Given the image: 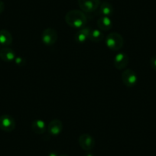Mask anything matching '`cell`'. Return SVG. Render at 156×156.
Returning <instances> with one entry per match:
<instances>
[{
  "instance_id": "cell-20",
  "label": "cell",
  "mask_w": 156,
  "mask_h": 156,
  "mask_svg": "<svg viewBox=\"0 0 156 156\" xmlns=\"http://www.w3.org/2000/svg\"><path fill=\"white\" fill-rule=\"evenodd\" d=\"M48 156H59V155H58V154H57L56 152H51L50 154H48Z\"/></svg>"
},
{
  "instance_id": "cell-7",
  "label": "cell",
  "mask_w": 156,
  "mask_h": 156,
  "mask_svg": "<svg viewBox=\"0 0 156 156\" xmlns=\"http://www.w3.org/2000/svg\"><path fill=\"white\" fill-rule=\"evenodd\" d=\"M78 143L81 147L82 149L86 151L92 150L95 146V140L94 137L87 133H83L78 138Z\"/></svg>"
},
{
  "instance_id": "cell-8",
  "label": "cell",
  "mask_w": 156,
  "mask_h": 156,
  "mask_svg": "<svg viewBox=\"0 0 156 156\" xmlns=\"http://www.w3.org/2000/svg\"><path fill=\"white\" fill-rule=\"evenodd\" d=\"M114 66L118 70H123L129 64V56L124 52H119L114 57Z\"/></svg>"
},
{
  "instance_id": "cell-17",
  "label": "cell",
  "mask_w": 156,
  "mask_h": 156,
  "mask_svg": "<svg viewBox=\"0 0 156 156\" xmlns=\"http://www.w3.org/2000/svg\"><path fill=\"white\" fill-rule=\"evenodd\" d=\"M16 64H17L19 67H23L26 64V61H25V58H22V57H16L14 60Z\"/></svg>"
},
{
  "instance_id": "cell-16",
  "label": "cell",
  "mask_w": 156,
  "mask_h": 156,
  "mask_svg": "<svg viewBox=\"0 0 156 156\" xmlns=\"http://www.w3.org/2000/svg\"><path fill=\"white\" fill-rule=\"evenodd\" d=\"M104 38L103 31L100 29H91L90 32L89 39L93 42H100Z\"/></svg>"
},
{
  "instance_id": "cell-9",
  "label": "cell",
  "mask_w": 156,
  "mask_h": 156,
  "mask_svg": "<svg viewBox=\"0 0 156 156\" xmlns=\"http://www.w3.org/2000/svg\"><path fill=\"white\" fill-rule=\"evenodd\" d=\"M48 132L51 136H58L63 130V123L60 119H52L48 125Z\"/></svg>"
},
{
  "instance_id": "cell-3",
  "label": "cell",
  "mask_w": 156,
  "mask_h": 156,
  "mask_svg": "<svg viewBox=\"0 0 156 156\" xmlns=\"http://www.w3.org/2000/svg\"><path fill=\"white\" fill-rule=\"evenodd\" d=\"M58 33L56 30L52 28H47L41 33V41L45 45L51 46L58 41Z\"/></svg>"
},
{
  "instance_id": "cell-22",
  "label": "cell",
  "mask_w": 156,
  "mask_h": 156,
  "mask_svg": "<svg viewBox=\"0 0 156 156\" xmlns=\"http://www.w3.org/2000/svg\"><path fill=\"white\" fill-rule=\"evenodd\" d=\"M59 156H68V155H67V154H61V155Z\"/></svg>"
},
{
  "instance_id": "cell-12",
  "label": "cell",
  "mask_w": 156,
  "mask_h": 156,
  "mask_svg": "<svg viewBox=\"0 0 156 156\" xmlns=\"http://www.w3.org/2000/svg\"><path fill=\"white\" fill-rule=\"evenodd\" d=\"M16 58V52L10 48L5 47L0 50V58L5 62L13 61Z\"/></svg>"
},
{
  "instance_id": "cell-2",
  "label": "cell",
  "mask_w": 156,
  "mask_h": 156,
  "mask_svg": "<svg viewBox=\"0 0 156 156\" xmlns=\"http://www.w3.org/2000/svg\"><path fill=\"white\" fill-rule=\"evenodd\" d=\"M106 45L112 51H119L123 47L124 39L120 34L111 32L106 37Z\"/></svg>"
},
{
  "instance_id": "cell-21",
  "label": "cell",
  "mask_w": 156,
  "mask_h": 156,
  "mask_svg": "<svg viewBox=\"0 0 156 156\" xmlns=\"http://www.w3.org/2000/svg\"><path fill=\"white\" fill-rule=\"evenodd\" d=\"M84 156H93V154H91V153L87 152V154H84Z\"/></svg>"
},
{
  "instance_id": "cell-4",
  "label": "cell",
  "mask_w": 156,
  "mask_h": 156,
  "mask_svg": "<svg viewBox=\"0 0 156 156\" xmlns=\"http://www.w3.org/2000/svg\"><path fill=\"white\" fill-rule=\"evenodd\" d=\"M121 79L124 85L128 87H133L138 82L137 74L132 69H126L123 70L121 74Z\"/></svg>"
},
{
  "instance_id": "cell-11",
  "label": "cell",
  "mask_w": 156,
  "mask_h": 156,
  "mask_svg": "<svg viewBox=\"0 0 156 156\" xmlns=\"http://www.w3.org/2000/svg\"><path fill=\"white\" fill-rule=\"evenodd\" d=\"M47 128V124L42 119H35L31 123V129L34 133L37 135H41L45 133Z\"/></svg>"
},
{
  "instance_id": "cell-14",
  "label": "cell",
  "mask_w": 156,
  "mask_h": 156,
  "mask_svg": "<svg viewBox=\"0 0 156 156\" xmlns=\"http://www.w3.org/2000/svg\"><path fill=\"white\" fill-rule=\"evenodd\" d=\"M12 42V34L6 29L0 30V44L3 46H9Z\"/></svg>"
},
{
  "instance_id": "cell-5",
  "label": "cell",
  "mask_w": 156,
  "mask_h": 156,
  "mask_svg": "<svg viewBox=\"0 0 156 156\" xmlns=\"http://www.w3.org/2000/svg\"><path fill=\"white\" fill-rule=\"evenodd\" d=\"M16 121L12 115L4 114L0 116V129L10 133L16 129Z\"/></svg>"
},
{
  "instance_id": "cell-1",
  "label": "cell",
  "mask_w": 156,
  "mask_h": 156,
  "mask_svg": "<svg viewBox=\"0 0 156 156\" xmlns=\"http://www.w3.org/2000/svg\"><path fill=\"white\" fill-rule=\"evenodd\" d=\"M65 22L70 27L76 29H80L85 26L87 19L83 11L77 9H73L69 11L65 15Z\"/></svg>"
},
{
  "instance_id": "cell-18",
  "label": "cell",
  "mask_w": 156,
  "mask_h": 156,
  "mask_svg": "<svg viewBox=\"0 0 156 156\" xmlns=\"http://www.w3.org/2000/svg\"><path fill=\"white\" fill-rule=\"evenodd\" d=\"M150 64H151V67H152L153 70L156 71V55L151 57V60H150Z\"/></svg>"
},
{
  "instance_id": "cell-15",
  "label": "cell",
  "mask_w": 156,
  "mask_h": 156,
  "mask_svg": "<svg viewBox=\"0 0 156 156\" xmlns=\"http://www.w3.org/2000/svg\"><path fill=\"white\" fill-rule=\"evenodd\" d=\"M114 12L113 6L109 2H104L100 5V13L102 16H108L110 17Z\"/></svg>"
},
{
  "instance_id": "cell-10",
  "label": "cell",
  "mask_w": 156,
  "mask_h": 156,
  "mask_svg": "<svg viewBox=\"0 0 156 156\" xmlns=\"http://www.w3.org/2000/svg\"><path fill=\"white\" fill-rule=\"evenodd\" d=\"M90 30V28L86 26L78 29V31H76L74 35L75 41L78 43H84L87 39H89Z\"/></svg>"
},
{
  "instance_id": "cell-6",
  "label": "cell",
  "mask_w": 156,
  "mask_h": 156,
  "mask_svg": "<svg viewBox=\"0 0 156 156\" xmlns=\"http://www.w3.org/2000/svg\"><path fill=\"white\" fill-rule=\"evenodd\" d=\"M80 9L86 13L96 11L100 5V0H77Z\"/></svg>"
},
{
  "instance_id": "cell-19",
  "label": "cell",
  "mask_w": 156,
  "mask_h": 156,
  "mask_svg": "<svg viewBox=\"0 0 156 156\" xmlns=\"http://www.w3.org/2000/svg\"><path fill=\"white\" fill-rule=\"evenodd\" d=\"M4 9H5V4L2 0H0V15L3 12Z\"/></svg>"
},
{
  "instance_id": "cell-13",
  "label": "cell",
  "mask_w": 156,
  "mask_h": 156,
  "mask_svg": "<svg viewBox=\"0 0 156 156\" xmlns=\"http://www.w3.org/2000/svg\"><path fill=\"white\" fill-rule=\"evenodd\" d=\"M97 26L101 31H109L112 27V19L108 16H101L97 20Z\"/></svg>"
}]
</instances>
